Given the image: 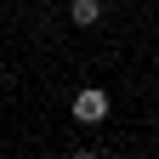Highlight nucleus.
Wrapping results in <instances>:
<instances>
[{"label": "nucleus", "mask_w": 159, "mask_h": 159, "mask_svg": "<svg viewBox=\"0 0 159 159\" xmlns=\"http://www.w3.org/2000/svg\"><path fill=\"white\" fill-rule=\"evenodd\" d=\"M108 108H114V97H108L102 85H85V91L68 102V114L80 119V125H102V119H108Z\"/></svg>", "instance_id": "nucleus-1"}, {"label": "nucleus", "mask_w": 159, "mask_h": 159, "mask_svg": "<svg viewBox=\"0 0 159 159\" xmlns=\"http://www.w3.org/2000/svg\"><path fill=\"white\" fill-rule=\"evenodd\" d=\"M102 6H108V0H68V23L74 29H91L97 17H102Z\"/></svg>", "instance_id": "nucleus-2"}, {"label": "nucleus", "mask_w": 159, "mask_h": 159, "mask_svg": "<svg viewBox=\"0 0 159 159\" xmlns=\"http://www.w3.org/2000/svg\"><path fill=\"white\" fill-rule=\"evenodd\" d=\"M74 159H97V148H74Z\"/></svg>", "instance_id": "nucleus-3"}]
</instances>
